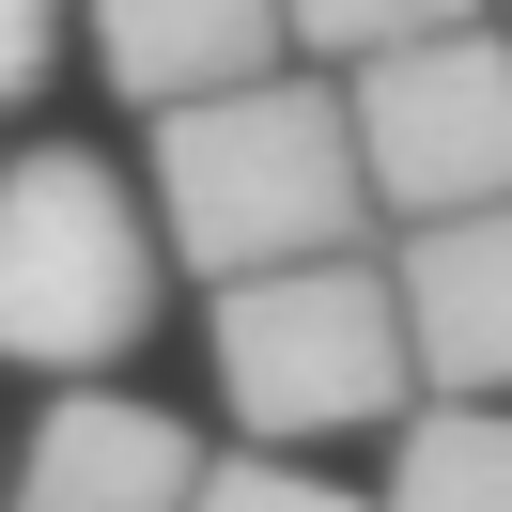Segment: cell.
Wrapping results in <instances>:
<instances>
[{"instance_id": "1", "label": "cell", "mask_w": 512, "mask_h": 512, "mask_svg": "<svg viewBox=\"0 0 512 512\" xmlns=\"http://www.w3.org/2000/svg\"><path fill=\"white\" fill-rule=\"evenodd\" d=\"M156 249L187 280H295V264L373 249V187H357V125L342 78L280 63L249 94H202L156 125Z\"/></svg>"}, {"instance_id": "2", "label": "cell", "mask_w": 512, "mask_h": 512, "mask_svg": "<svg viewBox=\"0 0 512 512\" xmlns=\"http://www.w3.org/2000/svg\"><path fill=\"white\" fill-rule=\"evenodd\" d=\"M218 404H233V450H280V466H311L342 435H404L419 357H404L388 249L295 264V280H233L218 295Z\"/></svg>"}, {"instance_id": "3", "label": "cell", "mask_w": 512, "mask_h": 512, "mask_svg": "<svg viewBox=\"0 0 512 512\" xmlns=\"http://www.w3.org/2000/svg\"><path fill=\"white\" fill-rule=\"evenodd\" d=\"M156 295H171L156 202H140L109 156L47 140V156L0 171V373H63V388H94L109 357L156 342Z\"/></svg>"}, {"instance_id": "4", "label": "cell", "mask_w": 512, "mask_h": 512, "mask_svg": "<svg viewBox=\"0 0 512 512\" xmlns=\"http://www.w3.org/2000/svg\"><path fill=\"white\" fill-rule=\"evenodd\" d=\"M342 125H357V187H373L388 233L497 218L512 202V32L481 16V32H435L404 63H357Z\"/></svg>"}, {"instance_id": "5", "label": "cell", "mask_w": 512, "mask_h": 512, "mask_svg": "<svg viewBox=\"0 0 512 512\" xmlns=\"http://www.w3.org/2000/svg\"><path fill=\"white\" fill-rule=\"evenodd\" d=\"M202 466H218V450L171 404H140V388H63V404L16 435V466H0V512H187Z\"/></svg>"}, {"instance_id": "6", "label": "cell", "mask_w": 512, "mask_h": 512, "mask_svg": "<svg viewBox=\"0 0 512 512\" xmlns=\"http://www.w3.org/2000/svg\"><path fill=\"white\" fill-rule=\"evenodd\" d=\"M388 295H404L419 404H512V202L388 233Z\"/></svg>"}, {"instance_id": "7", "label": "cell", "mask_w": 512, "mask_h": 512, "mask_svg": "<svg viewBox=\"0 0 512 512\" xmlns=\"http://www.w3.org/2000/svg\"><path fill=\"white\" fill-rule=\"evenodd\" d=\"M78 47L109 63V94L140 109V125H171V109L202 94H249V78H280V0H78Z\"/></svg>"}, {"instance_id": "8", "label": "cell", "mask_w": 512, "mask_h": 512, "mask_svg": "<svg viewBox=\"0 0 512 512\" xmlns=\"http://www.w3.org/2000/svg\"><path fill=\"white\" fill-rule=\"evenodd\" d=\"M373 512H512V404H419L388 435Z\"/></svg>"}, {"instance_id": "9", "label": "cell", "mask_w": 512, "mask_h": 512, "mask_svg": "<svg viewBox=\"0 0 512 512\" xmlns=\"http://www.w3.org/2000/svg\"><path fill=\"white\" fill-rule=\"evenodd\" d=\"M435 32H481V0H280V47L311 78H357V63H404Z\"/></svg>"}, {"instance_id": "10", "label": "cell", "mask_w": 512, "mask_h": 512, "mask_svg": "<svg viewBox=\"0 0 512 512\" xmlns=\"http://www.w3.org/2000/svg\"><path fill=\"white\" fill-rule=\"evenodd\" d=\"M187 512H373V497H342L326 466H280V450H218Z\"/></svg>"}, {"instance_id": "11", "label": "cell", "mask_w": 512, "mask_h": 512, "mask_svg": "<svg viewBox=\"0 0 512 512\" xmlns=\"http://www.w3.org/2000/svg\"><path fill=\"white\" fill-rule=\"evenodd\" d=\"M63 47H78V0H0V109H32Z\"/></svg>"}]
</instances>
